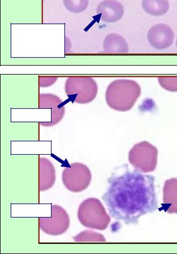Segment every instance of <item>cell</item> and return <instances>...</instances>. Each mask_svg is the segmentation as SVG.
I'll return each mask as SVG.
<instances>
[{
  "label": "cell",
  "mask_w": 177,
  "mask_h": 254,
  "mask_svg": "<svg viewBox=\"0 0 177 254\" xmlns=\"http://www.w3.org/2000/svg\"><path fill=\"white\" fill-rule=\"evenodd\" d=\"M159 83L168 91L177 92V77H159Z\"/></svg>",
  "instance_id": "16"
},
{
  "label": "cell",
  "mask_w": 177,
  "mask_h": 254,
  "mask_svg": "<svg viewBox=\"0 0 177 254\" xmlns=\"http://www.w3.org/2000/svg\"><path fill=\"white\" fill-rule=\"evenodd\" d=\"M63 3L68 11L79 14L87 9L89 0H63Z\"/></svg>",
  "instance_id": "15"
},
{
  "label": "cell",
  "mask_w": 177,
  "mask_h": 254,
  "mask_svg": "<svg viewBox=\"0 0 177 254\" xmlns=\"http://www.w3.org/2000/svg\"><path fill=\"white\" fill-rule=\"evenodd\" d=\"M75 242L79 243H103L106 240L104 236L91 230H86L73 238Z\"/></svg>",
  "instance_id": "14"
},
{
  "label": "cell",
  "mask_w": 177,
  "mask_h": 254,
  "mask_svg": "<svg viewBox=\"0 0 177 254\" xmlns=\"http://www.w3.org/2000/svg\"><path fill=\"white\" fill-rule=\"evenodd\" d=\"M105 53L108 54H127L128 45L125 38L118 33L107 35L103 42Z\"/></svg>",
  "instance_id": "12"
},
{
  "label": "cell",
  "mask_w": 177,
  "mask_h": 254,
  "mask_svg": "<svg viewBox=\"0 0 177 254\" xmlns=\"http://www.w3.org/2000/svg\"><path fill=\"white\" fill-rule=\"evenodd\" d=\"M92 178L91 171L81 163H71L70 167L64 168L62 175L64 186L73 192L86 190L91 183Z\"/></svg>",
  "instance_id": "5"
},
{
  "label": "cell",
  "mask_w": 177,
  "mask_h": 254,
  "mask_svg": "<svg viewBox=\"0 0 177 254\" xmlns=\"http://www.w3.org/2000/svg\"><path fill=\"white\" fill-rule=\"evenodd\" d=\"M110 187L103 195L112 217L126 225H137L144 215L158 208L155 178L135 170L108 180Z\"/></svg>",
  "instance_id": "1"
},
{
  "label": "cell",
  "mask_w": 177,
  "mask_h": 254,
  "mask_svg": "<svg viewBox=\"0 0 177 254\" xmlns=\"http://www.w3.org/2000/svg\"><path fill=\"white\" fill-rule=\"evenodd\" d=\"M142 7L147 14L161 16L169 11L170 4L168 0H142Z\"/></svg>",
  "instance_id": "13"
},
{
  "label": "cell",
  "mask_w": 177,
  "mask_h": 254,
  "mask_svg": "<svg viewBox=\"0 0 177 254\" xmlns=\"http://www.w3.org/2000/svg\"><path fill=\"white\" fill-rule=\"evenodd\" d=\"M141 89L134 80H117L110 84L106 94V101L112 109L130 110L141 95Z\"/></svg>",
  "instance_id": "2"
},
{
  "label": "cell",
  "mask_w": 177,
  "mask_h": 254,
  "mask_svg": "<svg viewBox=\"0 0 177 254\" xmlns=\"http://www.w3.org/2000/svg\"><path fill=\"white\" fill-rule=\"evenodd\" d=\"M169 214H177V179L167 180L163 188L162 208Z\"/></svg>",
  "instance_id": "11"
},
{
  "label": "cell",
  "mask_w": 177,
  "mask_h": 254,
  "mask_svg": "<svg viewBox=\"0 0 177 254\" xmlns=\"http://www.w3.org/2000/svg\"><path fill=\"white\" fill-rule=\"evenodd\" d=\"M77 218L84 227L101 231L107 229L111 220L101 201L94 197L88 198L80 205Z\"/></svg>",
  "instance_id": "3"
},
{
  "label": "cell",
  "mask_w": 177,
  "mask_h": 254,
  "mask_svg": "<svg viewBox=\"0 0 177 254\" xmlns=\"http://www.w3.org/2000/svg\"><path fill=\"white\" fill-rule=\"evenodd\" d=\"M70 220L66 211L61 206L53 205L51 217L39 218V227L46 234L59 236L65 233L70 227Z\"/></svg>",
  "instance_id": "6"
},
{
  "label": "cell",
  "mask_w": 177,
  "mask_h": 254,
  "mask_svg": "<svg viewBox=\"0 0 177 254\" xmlns=\"http://www.w3.org/2000/svg\"><path fill=\"white\" fill-rule=\"evenodd\" d=\"M158 151L148 141H142L133 146L128 154V160L135 169L143 173L156 169Z\"/></svg>",
  "instance_id": "4"
},
{
  "label": "cell",
  "mask_w": 177,
  "mask_h": 254,
  "mask_svg": "<svg viewBox=\"0 0 177 254\" xmlns=\"http://www.w3.org/2000/svg\"><path fill=\"white\" fill-rule=\"evenodd\" d=\"M78 86L75 88L74 101L81 104L91 102L96 97L98 93L97 84L92 77H73Z\"/></svg>",
  "instance_id": "8"
},
{
  "label": "cell",
  "mask_w": 177,
  "mask_h": 254,
  "mask_svg": "<svg viewBox=\"0 0 177 254\" xmlns=\"http://www.w3.org/2000/svg\"><path fill=\"white\" fill-rule=\"evenodd\" d=\"M56 170L53 163L46 158L39 159V189L49 190L56 182Z\"/></svg>",
  "instance_id": "10"
},
{
  "label": "cell",
  "mask_w": 177,
  "mask_h": 254,
  "mask_svg": "<svg viewBox=\"0 0 177 254\" xmlns=\"http://www.w3.org/2000/svg\"><path fill=\"white\" fill-rule=\"evenodd\" d=\"M176 46H177V40H176Z\"/></svg>",
  "instance_id": "17"
},
{
  "label": "cell",
  "mask_w": 177,
  "mask_h": 254,
  "mask_svg": "<svg viewBox=\"0 0 177 254\" xmlns=\"http://www.w3.org/2000/svg\"><path fill=\"white\" fill-rule=\"evenodd\" d=\"M148 40L151 46L157 50H165L170 47L175 41L174 30L166 24L155 25L149 30Z\"/></svg>",
  "instance_id": "7"
},
{
  "label": "cell",
  "mask_w": 177,
  "mask_h": 254,
  "mask_svg": "<svg viewBox=\"0 0 177 254\" xmlns=\"http://www.w3.org/2000/svg\"><path fill=\"white\" fill-rule=\"evenodd\" d=\"M124 9L123 5L118 0H104L97 8V13L101 19L107 23L118 22L122 18Z\"/></svg>",
  "instance_id": "9"
}]
</instances>
